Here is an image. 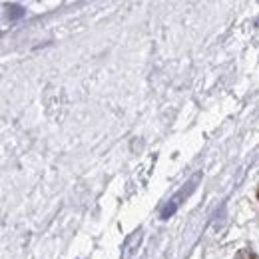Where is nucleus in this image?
<instances>
[{"instance_id":"nucleus-1","label":"nucleus","mask_w":259,"mask_h":259,"mask_svg":"<svg viewBox=\"0 0 259 259\" xmlns=\"http://www.w3.org/2000/svg\"><path fill=\"white\" fill-rule=\"evenodd\" d=\"M235 259H257V255H255L251 249H239Z\"/></svg>"},{"instance_id":"nucleus-2","label":"nucleus","mask_w":259,"mask_h":259,"mask_svg":"<svg viewBox=\"0 0 259 259\" xmlns=\"http://www.w3.org/2000/svg\"><path fill=\"white\" fill-rule=\"evenodd\" d=\"M257 197H259V190H257Z\"/></svg>"}]
</instances>
